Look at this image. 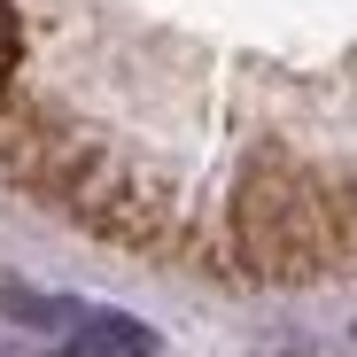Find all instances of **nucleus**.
Here are the masks:
<instances>
[{"label":"nucleus","mask_w":357,"mask_h":357,"mask_svg":"<svg viewBox=\"0 0 357 357\" xmlns=\"http://www.w3.org/2000/svg\"><path fill=\"white\" fill-rule=\"evenodd\" d=\"M63 349H78V357H155V334L140 319H125V311H86L78 303Z\"/></svg>","instance_id":"obj_1"},{"label":"nucleus","mask_w":357,"mask_h":357,"mask_svg":"<svg viewBox=\"0 0 357 357\" xmlns=\"http://www.w3.org/2000/svg\"><path fill=\"white\" fill-rule=\"evenodd\" d=\"M16 54H24V24H16L8 0H0V93H8V78H16Z\"/></svg>","instance_id":"obj_2"}]
</instances>
